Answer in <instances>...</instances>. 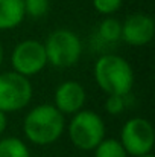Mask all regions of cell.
Here are the masks:
<instances>
[{
	"mask_svg": "<svg viewBox=\"0 0 155 157\" xmlns=\"http://www.w3.org/2000/svg\"><path fill=\"white\" fill-rule=\"evenodd\" d=\"M6 128H8V114L0 110V137L5 134Z\"/></svg>",
	"mask_w": 155,
	"mask_h": 157,
	"instance_id": "e0dca14e",
	"label": "cell"
},
{
	"mask_svg": "<svg viewBox=\"0 0 155 157\" xmlns=\"http://www.w3.org/2000/svg\"><path fill=\"white\" fill-rule=\"evenodd\" d=\"M120 144L129 157H138L152 153L155 144V131L152 124L145 117L128 119L120 130Z\"/></svg>",
	"mask_w": 155,
	"mask_h": 157,
	"instance_id": "8992f818",
	"label": "cell"
},
{
	"mask_svg": "<svg viewBox=\"0 0 155 157\" xmlns=\"http://www.w3.org/2000/svg\"><path fill=\"white\" fill-rule=\"evenodd\" d=\"M129 105V95L122 96V95H106L103 108L108 114L111 116H119L122 114Z\"/></svg>",
	"mask_w": 155,
	"mask_h": 157,
	"instance_id": "5bb4252c",
	"label": "cell"
},
{
	"mask_svg": "<svg viewBox=\"0 0 155 157\" xmlns=\"http://www.w3.org/2000/svg\"><path fill=\"white\" fill-rule=\"evenodd\" d=\"M65 133V116L53 104L32 107L23 119V134L35 147L55 144Z\"/></svg>",
	"mask_w": 155,
	"mask_h": 157,
	"instance_id": "6da1fadb",
	"label": "cell"
},
{
	"mask_svg": "<svg viewBox=\"0 0 155 157\" xmlns=\"http://www.w3.org/2000/svg\"><path fill=\"white\" fill-rule=\"evenodd\" d=\"M154 35L155 23L149 14L134 12L122 21V41L131 48L148 46Z\"/></svg>",
	"mask_w": 155,
	"mask_h": 157,
	"instance_id": "ba28073f",
	"label": "cell"
},
{
	"mask_svg": "<svg viewBox=\"0 0 155 157\" xmlns=\"http://www.w3.org/2000/svg\"><path fill=\"white\" fill-rule=\"evenodd\" d=\"M119 41H122V21L108 15L98 25L93 43L99 46V51H105L108 48H114Z\"/></svg>",
	"mask_w": 155,
	"mask_h": 157,
	"instance_id": "30bf717a",
	"label": "cell"
},
{
	"mask_svg": "<svg viewBox=\"0 0 155 157\" xmlns=\"http://www.w3.org/2000/svg\"><path fill=\"white\" fill-rule=\"evenodd\" d=\"M0 157H32L28 144L17 137L8 136L0 139Z\"/></svg>",
	"mask_w": 155,
	"mask_h": 157,
	"instance_id": "7c38bea8",
	"label": "cell"
},
{
	"mask_svg": "<svg viewBox=\"0 0 155 157\" xmlns=\"http://www.w3.org/2000/svg\"><path fill=\"white\" fill-rule=\"evenodd\" d=\"M87 102V92L85 87L75 81V79H67L62 81L53 93V105L65 116H72L78 113L79 110L84 108Z\"/></svg>",
	"mask_w": 155,
	"mask_h": 157,
	"instance_id": "9c48e42d",
	"label": "cell"
},
{
	"mask_svg": "<svg viewBox=\"0 0 155 157\" xmlns=\"http://www.w3.org/2000/svg\"><path fill=\"white\" fill-rule=\"evenodd\" d=\"M24 15L31 18H41L50 9L49 0H23Z\"/></svg>",
	"mask_w": 155,
	"mask_h": 157,
	"instance_id": "9a60e30c",
	"label": "cell"
},
{
	"mask_svg": "<svg viewBox=\"0 0 155 157\" xmlns=\"http://www.w3.org/2000/svg\"><path fill=\"white\" fill-rule=\"evenodd\" d=\"M9 61L14 72L26 78L37 76L47 66L44 44L38 40H23L14 46Z\"/></svg>",
	"mask_w": 155,
	"mask_h": 157,
	"instance_id": "52a82bcc",
	"label": "cell"
},
{
	"mask_svg": "<svg viewBox=\"0 0 155 157\" xmlns=\"http://www.w3.org/2000/svg\"><path fill=\"white\" fill-rule=\"evenodd\" d=\"M94 157H129L119 139L105 137L93 150Z\"/></svg>",
	"mask_w": 155,
	"mask_h": 157,
	"instance_id": "4fadbf2b",
	"label": "cell"
},
{
	"mask_svg": "<svg viewBox=\"0 0 155 157\" xmlns=\"http://www.w3.org/2000/svg\"><path fill=\"white\" fill-rule=\"evenodd\" d=\"M24 18L23 0H0V31L15 29Z\"/></svg>",
	"mask_w": 155,
	"mask_h": 157,
	"instance_id": "8fae6325",
	"label": "cell"
},
{
	"mask_svg": "<svg viewBox=\"0 0 155 157\" xmlns=\"http://www.w3.org/2000/svg\"><path fill=\"white\" fill-rule=\"evenodd\" d=\"M65 131L72 145L81 151H93L99 142L106 137L103 117L99 113L87 108L72 114L68 124H65Z\"/></svg>",
	"mask_w": 155,
	"mask_h": 157,
	"instance_id": "3957f363",
	"label": "cell"
},
{
	"mask_svg": "<svg viewBox=\"0 0 155 157\" xmlns=\"http://www.w3.org/2000/svg\"><path fill=\"white\" fill-rule=\"evenodd\" d=\"M34 87L29 78L14 72L0 73V110L6 114L21 111L31 104Z\"/></svg>",
	"mask_w": 155,
	"mask_h": 157,
	"instance_id": "5b68a950",
	"label": "cell"
},
{
	"mask_svg": "<svg viewBox=\"0 0 155 157\" xmlns=\"http://www.w3.org/2000/svg\"><path fill=\"white\" fill-rule=\"evenodd\" d=\"M3 61H5V48H3V44L0 43V67H2Z\"/></svg>",
	"mask_w": 155,
	"mask_h": 157,
	"instance_id": "ac0fdd59",
	"label": "cell"
},
{
	"mask_svg": "<svg viewBox=\"0 0 155 157\" xmlns=\"http://www.w3.org/2000/svg\"><path fill=\"white\" fill-rule=\"evenodd\" d=\"M44 51L47 56V64L56 69H68L79 63L84 46L79 35L67 28H59L47 35Z\"/></svg>",
	"mask_w": 155,
	"mask_h": 157,
	"instance_id": "277c9868",
	"label": "cell"
},
{
	"mask_svg": "<svg viewBox=\"0 0 155 157\" xmlns=\"http://www.w3.org/2000/svg\"><path fill=\"white\" fill-rule=\"evenodd\" d=\"M123 5V0H93V8L105 17L116 14Z\"/></svg>",
	"mask_w": 155,
	"mask_h": 157,
	"instance_id": "2e32d148",
	"label": "cell"
},
{
	"mask_svg": "<svg viewBox=\"0 0 155 157\" xmlns=\"http://www.w3.org/2000/svg\"><path fill=\"white\" fill-rule=\"evenodd\" d=\"M138 157H155L152 153H148V154H143V156H138Z\"/></svg>",
	"mask_w": 155,
	"mask_h": 157,
	"instance_id": "d6986e66",
	"label": "cell"
},
{
	"mask_svg": "<svg viewBox=\"0 0 155 157\" xmlns=\"http://www.w3.org/2000/svg\"><path fill=\"white\" fill-rule=\"evenodd\" d=\"M93 76L105 95H131L135 81L129 61L116 53H103L96 59Z\"/></svg>",
	"mask_w": 155,
	"mask_h": 157,
	"instance_id": "7a4b0ae2",
	"label": "cell"
}]
</instances>
